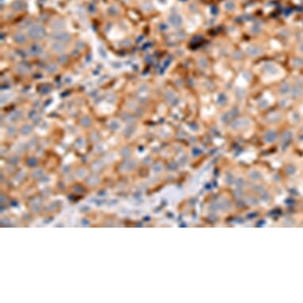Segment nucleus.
<instances>
[{
    "instance_id": "f257e3e1",
    "label": "nucleus",
    "mask_w": 303,
    "mask_h": 303,
    "mask_svg": "<svg viewBox=\"0 0 303 303\" xmlns=\"http://www.w3.org/2000/svg\"><path fill=\"white\" fill-rule=\"evenodd\" d=\"M27 35L33 40H41L45 36V29L41 25H33L28 29Z\"/></svg>"
},
{
    "instance_id": "f03ea898",
    "label": "nucleus",
    "mask_w": 303,
    "mask_h": 303,
    "mask_svg": "<svg viewBox=\"0 0 303 303\" xmlns=\"http://www.w3.org/2000/svg\"><path fill=\"white\" fill-rule=\"evenodd\" d=\"M52 38L54 41L57 42H63V43H68L72 41V36L68 32L61 30V31H56L52 34Z\"/></svg>"
},
{
    "instance_id": "7ed1b4c3",
    "label": "nucleus",
    "mask_w": 303,
    "mask_h": 303,
    "mask_svg": "<svg viewBox=\"0 0 303 303\" xmlns=\"http://www.w3.org/2000/svg\"><path fill=\"white\" fill-rule=\"evenodd\" d=\"M168 22L172 26L178 28V27H180L183 25V19L182 16L179 14H172L168 17Z\"/></svg>"
},
{
    "instance_id": "20e7f679",
    "label": "nucleus",
    "mask_w": 303,
    "mask_h": 303,
    "mask_svg": "<svg viewBox=\"0 0 303 303\" xmlns=\"http://www.w3.org/2000/svg\"><path fill=\"white\" fill-rule=\"evenodd\" d=\"M51 28L56 32V31L63 30L66 28V22L63 19L57 18V19L52 20L50 23Z\"/></svg>"
},
{
    "instance_id": "39448f33",
    "label": "nucleus",
    "mask_w": 303,
    "mask_h": 303,
    "mask_svg": "<svg viewBox=\"0 0 303 303\" xmlns=\"http://www.w3.org/2000/svg\"><path fill=\"white\" fill-rule=\"evenodd\" d=\"M247 53L250 56V57H258L263 53V49L260 47L256 45H249L247 46L245 48Z\"/></svg>"
},
{
    "instance_id": "423d86ee",
    "label": "nucleus",
    "mask_w": 303,
    "mask_h": 303,
    "mask_svg": "<svg viewBox=\"0 0 303 303\" xmlns=\"http://www.w3.org/2000/svg\"><path fill=\"white\" fill-rule=\"evenodd\" d=\"M51 48L53 52H57V53H60V54H62L63 52H64V51L67 49V46L63 42H57L55 41L54 42H52V45H51Z\"/></svg>"
},
{
    "instance_id": "0eeeda50",
    "label": "nucleus",
    "mask_w": 303,
    "mask_h": 303,
    "mask_svg": "<svg viewBox=\"0 0 303 303\" xmlns=\"http://www.w3.org/2000/svg\"><path fill=\"white\" fill-rule=\"evenodd\" d=\"M12 39L16 44H19V45H23L26 44L28 41L27 37L25 33H22V32H16L12 36Z\"/></svg>"
},
{
    "instance_id": "6e6552de",
    "label": "nucleus",
    "mask_w": 303,
    "mask_h": 303,
    "mask_svg": "<svg viewBox=\"0 0 303 303\" xmlns=\"http://www.w3.org/2000/svg\"><path fill=\"white\" fill-rule=\"evenodd\" d=\"M264 71L266 74L269 75V76H275L279 72L277 66L271 63H267L266 64H264Z\"/></svg>"
},
{
    "instance_id": "1a4fd4ad",
    "label": "nucleus",
    "mask_w": 303,
    "mask_h": 303,
    "mask_svg": "<svg viewBox=\"0 0 303 303\" xmlns=\"http://www.w3.org/2000/svg\"><path fill=\"white\" fill-rule=\"evenodd\" d=\"M29 52L32 56H39L43 52V48L38 44H33L29 48Z\"/></svg>"
},
{
    "instance_id": "9d476101",
    "label": "nucleus",
    "mask_w": 303,
    "mask_h": 303,
    "mask_svg": "<svg viewBox=\"0 0 303 303\" xmlns=\"http://www.w3.org/2000/svg\"><path fill=\"white\" fill-rule=\"evenodd\" d=\"M15 71L17 72V73H19V74L24 75L27 74V73L29 72V68L28 66L26 65V64H25V63H19V64H17V65L16 66Z\"/></svg>"
},
{
    "instance_id": "9b49d317",
    "label": "nucleus",
    "mask_w": 303,
    "mask_h": 303,
    "mask_svg": "<svg viewBox=\"0 0 303 303\" xmlns=\"http://www.w3.org/2000/svg\"><path fill=\"white\" fill-rule=\"evenodd\" d=\"M58 70H59V66L55 63H48L47 67H46V71L49 74H54Z\"/></svg>"
},
{
    "instance_id": "f8f14e48",
    "label": "nucleus",
    "mask_w": 303,
    "mask_h": 303,
    "mask_svg": "<svg viewBox=\"0 0 303 303\" xmlns=\"http://www.w3.org/2000/svg\"><path fill=\"white\" fill-rule=\"evenodd\" d=\"M22 115V113L20 110H14L12 113H10L9 118H10L11 120H14V121H17L18 120L19 118H21Z\"/></svg>"
},
{
    "instance_id": "ddd939ff",
    "label": "nucleus",
    "mask_w": 303,
    "mask_h": 303,
    "mask_svg": "<svg viewBox=\"0 0 303 303\" xmlns=\"http://www.w3.org/2000/svg\"><path fill=\"white\" fill-rule=\"evenodd\" d=\"M164 97H165L166 100L168 101V103H172L173 101L176 98L175 94L172 91H166L165 94H164Z\"/></svg>"
},
{
    "instance_id": "4468645a",
    "label": "nucleus",
    "mask_w": 303,
    "mask_h": 303,
    "mask_svg": "<svg viewBox=\"0 0 303 303\" xmlns=\"http://www.w3.org/2000/svg\"><path fill=\"white\" fill-rule=\"evenodd\" d=\"M224 7H225V10H227V11H233L234 9L236 8V4L233 1H232V0H229V1H226V2H225Z\"/></svg>"
},
{
    "instance_id": "2eb2a0df",
    "label": "nucleus",
    "mask_w": 303,
    "mask_h": 303,
    "mask_svg": "<svg viewBox=\"0 0 303 303\" xmlns=\"http://www.w3.org/2000/svg\"><path fill=\"white\" fill-rule=\"evenodd\" d=\"M289 91H290V87H289V85H288L287 83L283 84V85L280 87V88H279V92H280V94H287Z\"/></svg>"
},
{
    "instance_id": "dca6fc26",
    "label": "nucleus",
    "mask_w": 303,
    "mask_h": 303,
    "mask_svg": "<svg viewBox=\"0 0 303 303\" xmlns=\"http://www.w3.org/2000/svg\"><path fill=\"white\" fill-rule=\"evenodd\" d=\"M91 123V118L88 117V116H83L82 119H81V124L82 125H88Z\"/></svg>"
},
{
    "instance_id": "f3484780",
    "label": "nucleus",
    "mask_w": 303,
    "mask_h": 303,
    "mask_svg": "<svg viewBox=\"0 0 303 303\" xmlns=\"http://www.w3.org/2000/svg\"><path fill=\"white\" fill-rule=\"evenodd\" d=\"M199 64L200 65L201 68H206V67H207V62H206V60L205 58L201 57L199 60Z\"/></svg>"
},
{
    "instance_id": "a211bd4d",
    "label": "nucleus",
    "mask_w": 303,
    "mask_h": 303,
    "mask_svg": "<svg viewBox=\"0 0 303 303\" xmlns=\"http://www.w3.org/2000/svg\"><path fill=\"white\" fill-rule=\"evenodd\" d=\"M68 56H67V55L62 54L60 57H59V59H58V62L60 63H65L66 62L68 61Z\"/></svg>"
},
{
    "instance_id": "6ab92c4d",
    "label": "nucleus",
    "mask_w": 303,
    "mask_h": 303,
    "mask_svg": "<svg viewBox=\"0 0 303 303\" xmlns=\"http://www.w3.org/2000/svg\"><path fill=\"white\" fill-rule=\"evenodd\" d=\"M221 100L223 101V102H221V104H225V103H226V96L224 95V94H220L219 97H218V103H219Z\"/></svg>"
},
{
    "instance_id": "aec40b11",
    "label": "nucleus",
    "mask_w": 303,
    "mask_h": 303,
    "mask_svg": "<svg viewBox=\"0 0 303 303\" xmlns=\"http://www.w3.org/2000/svg\"><path fill=\"white\" fill-rule=\"evenodd\" d=\"M260 30H261V28H260V26H255L252 28V33H259L260 32Z\"/></svg>"
}]
</instances>
